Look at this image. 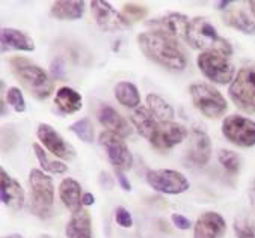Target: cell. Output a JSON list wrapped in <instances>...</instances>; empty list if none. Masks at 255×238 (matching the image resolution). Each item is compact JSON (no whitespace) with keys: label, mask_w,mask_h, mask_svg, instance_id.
Returning a JSON list of instances; mask_svg holds the SVG:
<instances>
[{"label":"cell","mask_w":255,"mask_h":238,"mask_svg":"<svg viewBox=\"0 0 255 238\" xmlns=\"http://www.w3.org/2000/svg\"><path fill=\"white\" fill-rule=\"evenodd\" d=\"M140 52L151 62L172 71H181L187 65V59L180 49L178 41L159 33V32H143L137 36Z\"/></svg>","instance_id":"6da1fadb"},{"label":"cell","mask_w":255,"mask_h":238,"mask_svg":"<svg viewBox=\"0 0 255 238\" xmlns=\"http://www.w3.org/2000/svg\"><path fill=\"white\" fill-rule=\"evenodd\" d=\"M186 42L196 50H202V53L216 52L227 58L233 55L231 44L218 33V30L209 20L202 17H195L193 20H190Z\"/></svg>","instance_id":"7a4b0ae2"},{"label":"cell","mask_w":255,"mask_h":238,"mask_svg":"<svg viewBox=\"0 0 255 238\" xmlns=\"http://www.w3.org/2000/svg\"><path fill=\"white\" fill-rule=\"evenodd\" d=\"M11 70L21 86L36 100H45L53 92V81L50 80L47 73L24 58H12L9 61Z\"/></svg>","instance_id":"3957f363"},{"label":"cell","mask_w":255,"mask_h":238,"mask_svg":"<svg viewBox=\"0 0 255 238\" xmlns=\"http://www.w3.org/2000/svg\"><path fill=\"white\" fill-rule=\"evenodd\" d=\"M30 185V202L29 211L39 219H47L52 216L55 202V187L53 181L42 170L32 169L29 173Z\"/></svg>","instance_id":"277c9868"},{"label":"cell","mask_w":255,"mask_h":238,"mask_svg":"<svg viewBox=\"0 0 255 238\" xmlns=\"http://www.w3.org/2000/svg\"><path fill=\"white\" fill-rule=\"evenodd\" d=\"M189 92H190L193 106L204 116H207L210 119L221 118L228 109V104H227L225 98L222 97V93L212 84L193 83V84H190Z\"/></svg>","instance_id":"5b68a950"},{"label":"cell","mask_w":255,"mask_h":238,"mask_svg":"<svg viewBox=\"0 0 255 238\" xmlns=\"http://www.w3.org/2000/svg\"><path fill=\"white\" fill-rule=\"evenodd\" d=\"M233 103L246 113H255V67L242 68L230 86Z\"/></svg>","instance_id":"8992f818"},{"label":"cell","mask_w":255,"mask_h":238,"mask_svg":"<svg viewBox=\"0 0 255 238\" xmlns=\"http://www.w3.org/2000/svg\"><path fill=\"white\" fill-rule=\"evenodd\" d=\"M198 68L209 80L218 84H227L234 80V65L230 59L216 52H204L196 59Z\"/></svg>","instance_id":"52a82bcc"},{"label":"cell","mask_w":255,"mask_h":238,"mask_svg":"<svg viewBox=\"0 0 255 238\" xmlns=\"http://www.w3.org/2000/svg\"><path fill=\"white\" fill-rule=\"evenodd\" d=\"M222 134L236 147L251 148L255 145V122L240 115H230L222 122Z\"/></svg>","instance_id":"ba28073f"},{"label":"cell","mask_w":255,"mask_h":238,"mask_svg":"<svg viewBox=\"0 0 255 238\" xmlns=\"http://www.w3.org/2000/svg\"><path fill=\"white\" fill-rule=\"evenodd\" d=\"M224 23L246 35H255V2L239 0L230 2L224 12Z\"/></svg>","instance_id":"9c48e42d"},{"label":"cell","mask_w":255,"mask_h":238,"mask_svg":"<svg viewBox=\"0 0 255 238\" xmlns=\"http://www.w3.org/2000/svg\"><path fill=\"white\" fill-rule=\"evenodd\" d=\"M146 182L156 192L166 193V195H180L189 190L187 178L177 170L172 169H157L149 170L146 173Z\"/></svg>","instance_id":"30bf717a"},{"label":"cell","mask_w":255,"mask_h":238,"mask_svg":"<svg viewBox=\"0 0 255 238\" xmlns=\"http://www.w3.org/2000/svg\"><path fill=\"white\" fill-rule=\"evenodd\" d=\"M98 142L106 150L108 159L117 170H127L131 167L133 156L128 151L123 137H120L112 131H103L98 137Z\"/></svg>","instance_id":"8fae6325"},{"label":"cell","mask_w":255,"mask_h":238,"mask_svg":"<svg viewBox=\"0 0 255 238\" xmlns=\"http://www.w3.org/2000/svg\"><path fill=\"white\" fill-rule=\"evenodd\" d=\"M187 137V130L184 125L178 122H159L157 128L149 137V144L156 150L166 151L174 148L175 145L181 144V142Z\"/></svg>","instance_id":"7c38bea8"},{"label":"cell","mask_w":255,"mask_h":238,"mask_svg":"<svg viewBox=\"0 0 255 238\" xmlns=\"http://www.w3.org/2000/svg\"><path fill=\"white\" fill-rule=\"evenodd\" d=\"M91 11L97 24L106 32H120L130 27V23L124 18V15L112 8L111 3L103 2V0L91 2Z\"/></svg>","instance_id":"4fadbf2b"},{"label":"cell","mask_w":255,"mask_h":238,"mask_svg":"<svg viewBox=\"0 0 255 238\" xmlns=\"http://www.w3.org/2000/svg\"><path fill=\"white\" fill-rule=\"evenodd\" d=\"M36 136L42 142V145L53 156H56L62 160H73L76 157V150L52 125L39 124L38 130H36Z\"/></svg>","instance_id":"5bb4252c"},{"label":"cell","mask_w":255,"mask_h":238,"mask_svg":"<svg viewBox=\"0 0 255 238\" xmlns=\"http://www.w3.org/2000/svg\"><path fill=\"white\" fill-rule=\"evenodd\" d=\"M149 27H152V32H159L163 33L175 41L184 39L187 36V30H189V18L183 14L178 12H171L165 17L160 18H154L146 23Z\"/></svg>","instance_id":"9a60e30c"},{"label":"cell","mask_w":255,"mask_h":238,"mask_svg":"<svg viewBox=\"0 0 255 238\" xmlns=\"http://www.w3.org/2000/svg\"><path fill=\"white\" fill-rule=\"evenodd\" d=\"M225 231V219L219 213L207 211L198 217L193 226V238H221Z\"/></svg>","instance_id":"2e32d148"},{"label":"cell","mask_w":255,"mask_h":238,"mask_svg":"<svg viewBox=\"0 0 255 238\" xmlns=\"http://www.w3.org/2000/svg\"><path fill=\"white\" fill-rule=\"evenodd\" d=\"M189 160L196 166H206L212 157V142L206 131L193 128L189 137Z\"/></svg>","instance_id":"e0dca14e"},{"label":"cell","mask_w":255,"mask_h":238,"mask_svg":"<svg viewBox=\"0 0 255 238\" xmlns=\"http://www.w3.org/2000/svg\"><path fill=\"white\" fill-rule=\"evenodd\" d=\"M0 196H2V202L14 211L24 205L23 187L3 169L0 170Z\"/></svg>","instance_id":"ac0fdd59"},{"label":"cell","mask_w":255,"mask_h":238,"mask_svg":"<svg viewBox=\"0 0 255 238\" xmlns=\"http://www.w3.org/2000/svg\"><path fill=\"white\" fill-rule=\"evenodd\" d=\"M0 42H2V52L6 53L9 50H21V52H33L35 42L24 32L12 27H3L0 32Z\"/></svg>","instance_id":"d6986e66"},{"label":"cell","mask_w":255,"mask_h":238,"mask_svg":"<svg viewBox=\"0 0 255 238\" xmlns=\"http://www.w3.org/2000/svg\"><path fill=\"white\" fill-rule=\"evenodd\" d=\"M98 121L101 125H105L108 128V131H112L123 139L131 134V128H130L128 122L109 104H103L100 107Z\"/></svg>","instance_id":"ffe728a7"},{"label":"cell","mask_w":255,"mask_h":238,"mask_svg":"<svg viewBox=\"0 0 255 238\" xmlns=\"http://www.w3.org/2000/svg\"><path fill=\"white\" fill-rule=\"evenodd\" d=\"M59 198L62 201V204L74 214L79 213L82 210V187L80 184L73 179V178H65L62 179V182L59 184Z\"/></svg>","instance_id":"44dd1931"},{"label":"cell","mask_w":255,"mask_h":238,"mask_svg":"<svg viewBox=\"0 0 255 238\" xmlns=\"http://www.w3.org/2000/svg\"><path fill=\"white\" fill-rule=\"evenodd\" d=\"M67 238H92V222L88 211L74 213L65 226Z\"/></svg>","instance_id":"7402d4cb"},{"label":"cell","mask_w":255,"mask_h":238,"mask_svg":"<svg viewBox=\"0 0 255 238\" xmlns=\"http://www.w3.org/2000/svg\"><path fill=\"white\" fill-rule=\"evenodd\" d=\"M85 12V2L80 0H61L55 2L50 14L58 20H79Z\"/></svg>","instance_id":"603a6c76"},{"label":"cell","mask_w":255,"mask_h":238,"mask_svg":"<svg viewBox=\"0 0 255 238\" xmlns=\"http://www.w3.org/2000/svg\"><path fill=\"white\" fill-rule=\"evenodd\" d=\"M131 122H133L134 128L137 130V133L148 140L159 125V121L149 112L148 107L134 109V112L131 113Z\"/></svg>","instance_id":"cb8c5ba5"},{"label":"cell","mask_w":255,"mask_h":238,"mask_svg":"<svg viewBox=\"0 0 255 238\" xmlns=\"http://www.w3.org/2000/svg\"><path fill=\"white\" fill-rule=\"evenodd\" d=\"M82 95L79 92H76L74 89L64 86L61 89H58L56 97H55V104L59 107V110L62 113H76L82 109Z\"/></svg>","instance_id":"d4e9b609"},{"label":"cell","mask_w":255,"mask_h":238,"mask_svg":"<svg viewBox=\"0 0 255 238\" xmlns=\"http://www.w3.org/2000/svg\"><path fill=\"white\" fill-rule=\"evenodd\" d=\"M115 97L120 104L128 109H137L140 104V93L130 81H120L115 86Z\"/></svg>","instance_id":"484cf974"},{"label":"cell","mask_w":255,"mask_h":238,"mask_svg":"<svg viewBox=\"0 0 255 238\" xmlns=\"http://www.w3.org/2000/svg\"><path fill=\"white\" fill-rule=\"evenodd\" d=\"M146 104L149 112L154 115V118L159 122H169L174 119V109L168 101H165L162 97L156 93H149L146 95Z\"/></svg>","instance_id":"4316f807"},{"label":"cell","mask_w":255,"mask_h":238,"mask_svg":"<svg viewBox=\"0 0 255 238\" xmlns=\"http://www.w3.org/2000/svg\"><path fill=\"white\" fill-rule=\"evenodd\" d=\"M35 154H36V159L41 164V167L47 172H52V173H65L67 172V164L61 163V161H53L47 157V154L44 153V150L38 145V144H33L32 145Z\"/></svg>","instance_id":"83f0119b"},{"label":"cell","mask_w":255,"mask_h":238,"mask_svg":"<svg viewBox=\"0 0 255 238\" xmlns=\"http://www.w3.org/2000/svg\"><path fill=\"white\" fill-rule=\"evenodd\" d=\"M70 130L80 140L86 142V144H91V142L94 140V127H92V122L88 118H83V119L76 121L74 124L70 125Z\"/></svg>","instance_id":"f1b7e54d"},{"label":"cell","mask_w":255,"mask_h":238,"mask_svg":"<svg viewBox=\"0 0 255 238\" xmlns=\"http://www.w3.org/2000/svg\"><path fill=\"white\" fill-rule=\"evenodd\" d=\"M218 160H219V163L222 164V167H224L228 173H231V175L237 173L239 169H240V159H239V156H237L234 151L221 150L219 154H218Z\"/></svg>","instance_id":"f546056e"},{"label":"cell","mask_w":255,"mask_h":238,"mask_svg":"<svg viewBox=\"0 0 255 238\" xmlns=\"http://www.w3.org/2000/svg\"><path fill=\"white\" fill-rule=\"evenodd\" d=\"M6 103L17 112V113H23L26 110V101L23 97V92L12 86L6 90Z\"/></svg>","instance_id":"4dcf8cb0"},{"label":"cell","mask_w":255,"mask_h":238,"mask_svg":"<svg viewBox=\"0 0 255 238\" xmlns=\"http://www.w3.org/2000/svg\"><path fill=\"white\" fill-rule=\"evenodd\" d=\"M234 232L237 238H255V225L240 217L234 220Z\"/></svg>","instance_id":"1f68e13d"},{"label":"cell","mask_w":255,"mask_h":238,"mask_svg":"<svg viewBox=\"0 0 255 238\" xmlns=\"http://www.w3.org/2000/svg\"><path fill=\"white\" fill-rule=\"evenodd\" d=\"M146 14H148V11L145 6H139V5H133V3L124 5V9H123V15L128 23L143 20L146 17Z\"/></svg>","instance_id":"d6a6232c"},{"label":"cell","mask_w":255,"mask_h":238,"mask_svg":"<svg viewBox=\"0 0 255 238\" xmlns=\"http://www.w3.org/2000/svg\"><path fill=\"white\" fill-rule=\"evenodd\" d=\"M115 220L121 228H130L133 225V219L131 214L128 213V210H126L124 207H118L115 211Z\"/></svg>","instance_id":"836d02e7"},{"label":"cell","mask_w":255,"mask_h":238,"mask_svg":"<svg viewBox=\"0 0 255 238\" xmlns=\"http://www.w3.org/2000/svg\"><path fill=\"white\" fill-rule=\"evenodd\" d=\"M50 71H52V76L55 79H64L65 76V65H64V59L62 58H56L52 65H50Z\"/></svg>","instance_id":"e575fe53"},{"label":"cell","mask_w":255,"mask_h":238,"mask_svg":"<svg viewBox=\"0 0 255 238\" xmlns=\"http://www.w3.org/2000/svg\"><path fill=\"white\" fill-rule=\"evenodd\" d=\"M171 220H172V223H174L178 229H181V231H187V229H190V226H192L190 220H189L187 217L181 216V214H172V216H171Z\"/></svg>","instance_id":"d590c367"},{"label":"cell","mask_w":255,"mask_h":238,"mask_svg":"<svg viewBox=\"0 0 255 238\" xmlns=\"http://www.w3.org/2000/svg\"><path fill=\"white\" fill-rule=\"evenodd\" d=\"M117 179H118L120 185L123 187V190H126V192H130V190H131V184H130L128 178L123 173V170H117Z\"/></svg>","instance_id":"8d00e7d4"},{"label":"cell","mask_w":255,"mask_h":238,"mask_svg":"<svg viewBox=\"0 0 255 238\" xmlns=\"http://www.w3.org/2000/svg\"><path fill=\"white\" fill-rule=\"evenodd\" d=\"M82 202H83V205L89 207V205H92V204L95 202V198H94L92 193H85L83 198H82Z\"/></svg>","instance_id":"74e56055"},{"label":"cell","mask_w":255,"mask_h":238,"mask_svg":"<svg viewBox=\"0 0 255 238\" xmlns=\"http://www.w3.org/2000/svg\"><path fill=\"white\" fill-rule=\"evenodd\" d=\"M251 199H252V208L255 211V184H254V187L251 190Z\"/></svg>","instance_id":"f35d334b"},{"label":"cell","mask_w":255,"mask_h":238,"mask_svg":"<svg viewBox=\"0 0 255 238\" xmlns=\"http://www.w3.org/2000/svg\"><path fill=\"white\" fill-rule=\"evenodd\" d=\"M38 238H50V237H48V235H39Z\"/></svg>","instance_id":"ab89813d"},{"label":"cell","mask_w":255,"mask_h":238,"mask_svg":"<svg viewBox=\"0 0 255 238\" xmlns=\"http://www.w3.org/2000/svg\"><path fill=\"white\" fill-rule=\"evenodd\" d=\"M3 238H17V237H3Z\"/></svg>","instance_id":"60d3db41"}]
</instances>
